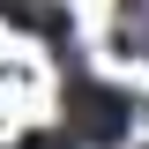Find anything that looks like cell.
<instances>
[{
    "mask_svg": "<svg viewBox=\"0 0 149 149\" xmlns=\"http://www.w3.org/2000/svg\"><path fill=\"white\" fill-rule=\"evenodd\" d=\"M127 97L112 90V82H97V74H74L67 82V119H60V134H74V142L90 149H119L127 142Z\"/></svg>",
    "mask_w": 149,
    "mask_h": 149,
    "instance_id": "obj_1",
    "label": "cell"
},
{
    "mask_svg": "<svg viewBox=\"0 0 149 149\" xmlns=\"http://www.w3.org/2000/svg\"><path fill=\"white\" fill-rule=\"evenodd\" d=\"M0 8H8V22H22V30L67 37V15H60V0H0Z\"/></svg>",
    "mask_w": 149,
    "mask_h": 149,
    "instance_id": "obj_2",
    "label": "cell"
}]
</instances>
